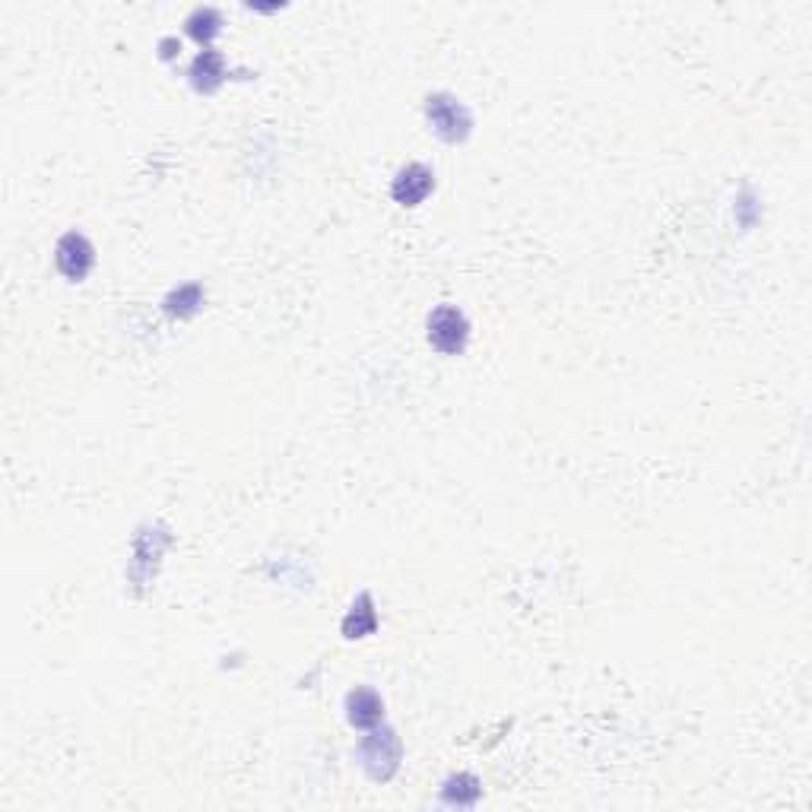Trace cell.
I'll return each mask as SVG.
<instances>
[{"label":"cell","instance_id":"1","mask_svg":"<svg viewBox=\"0 0 812 812\" xmlns=\"http://www.w3.org/2000/svg\"><path fill=\"white\" fill-rule=\"evenodd\" d=\"M400 755H403L400 736L391 727L368 733L362 740V746H359L362 768L372 774L375 781H391L394 778V771L400 768Z\"/></svg>","mask_w":812,"mask_h":812},{"label":"cell","instance_id":"2","mask_svg":"<svg viewBox=\"0 0 812 812\" xmlns=\"http://www.w3.org/2000/svg\"><path fill=\"white\" fill-rule=\"evenodd\" d=\"M470 340V324L464 311L454 305H441L429 315V343L441 356H460Z\"/></svg>","mask_w":812,"mask_h":812},{"label":"cell","instance_id":"3","mask_svg":"<svg viewBox=\"0 0 812 812\" xmlns=\"http://www.w3.org/2000/svg\"><path fill=\"white\" fill-rule=\"evenodd\" d=\"M426 118L432 124V131L448 140V143H460L467 140L470 131H473V118L464 105H460L454 96H445V92H438V96H429L426 99Z\"/></svg>","mask_w":812,"mask_h":812},{"label":"cell","instance_id":"4","mask_svg":"<svg viewBox=\"0 0 812 812\" xmlns=\"http://www.w3.org/2000/svg\"><path fill=\"white\" fill-rule=\"evenodd\" d=\"M54 254H58V270L70 283H80L92 270V264H96V248H92V242L83 232H67Z\"/></svg>","mask_w":812,"mask_h":812},{"label":"cell","instance_id":"5","mask_svg":"<svg viewBox=\"0 0 812 812\" xmlns=\"http://www.w3.org/2000/svg\"><path fill=\"white\" fill-rule=\"evenodd\" d=\"M432 191H435V172L422 162L403 165V169L397 172V178H394V184H391V194H394V200L400 203V207H419V203L426 200Z\"/></svg>","mask_w":812,"mask_h":812},{"label":"cell","instance_id":"6","mask_svg":"<svg viewBox=\"0 0 812 812\" xmlns=\"http://www.w3.org/2000/svg\"><path fill=\"white\" fill-rule=\"evenodd\" d=\"M346 717L353 727H378L384 717V701L372 689H353L346 695Z\"/></svg>","mask_w":812,"mask_h":812},{"label":"cell","instance_id":"7","mask_svg":"<svg viewBox=\"0 0 812 812\" xmlns=\"http://www.w3.org/2000/svg\"><path fill=\"white\" fill-rule=\"evenodd\" d=\"M226 77V64H223V54L216 51H203L197 54V61L191 67V80L200 92H213L219 83Z\"/></svg>","mask_w":812,"mask_h":812},{"label":"cell","instance_id":"8","mask_svg":"<svg viewBox=\"0 0 812 812\" xmlns=\"http://www.w3.org/2000/svg\"><path fill=\"white\" fill-rule=\"evenodd\" d=\"M375 625H378V619L372 609V597L362 594L353 603V609H349V616L343 619V632H346V638H365L375 632Z\"/></svg>","mask_w":812,"mask_h":812},{"label":"cell","instance_id":"9","mask_svg":"<svg viewBox=\"0 0 812 812\" xmlns=\"http://www.w3.org/2000/svg\"><path fill=\"white\" fill-rule=\"evenodd\" d=\"M188 32L194 35V39L203 45V42H210V39H216L219 35V26H223V16H219L213 7H200V10H194L191 16H188Z\"/></svg>","mask_w":812,"mask_h":812},{"label":"cell","instance_id":"10","mask_svg":"<svg viewBox=\"0 0 812 812\" xmlns=\"http://www.w3.org/2000/svg\"><path fill=\"white\" fill-rule=\"evenodd\" d=\"M200 305H203V289L194 283L181 286L178 292H172L169 299H165V311H169L172 318H191Z\"/></svg>","mask_w":812,"mask_h":812},{"label":"cell","instance_id":"11","mask_svg":"<svg viewBox=\"0 0 812 812\" xmlns=\"http://www.w3.org/2000/svg\"><path fill=\"white\" fill-rule=\"evenodd\" d=\"M479 793H483V787H479L473 774H454V778L445 784V800L457 803V806H473L479 800Z\"/></svg>","mask_w":812,"mask_h":812}]
</instances>
